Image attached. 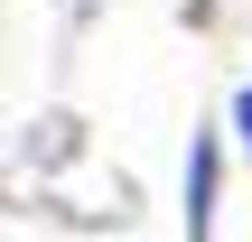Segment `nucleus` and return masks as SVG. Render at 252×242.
Masks as SVG:
<instances>
[{"label":"nucleus","mask_w":252,"mask_h":242,"mask_svg":"<svg viewBox=\"0 0 252 242\" xmlns=\"http://www.w3.org/2000/svg\"><path fill=\"white\" fill-rule=\"evenodd\" d=\"M206 196H215V140L187 149V233L206 242Z\"/></svg>","instance_id":"1"},{"label":"nucleus","mask_w":252,"mask_h":242,"mask_svg":"<svg viewBox=\"0 0 252 242\" xmlns=\"http://www.w3.org/2000/svg\"><path fill=\"white\" fill-rule=\"evenodd\" d=\"M234 121H243V131H252V93H243V103H234Z\"/></svg>","instance_id":"2"}]
</instances>
